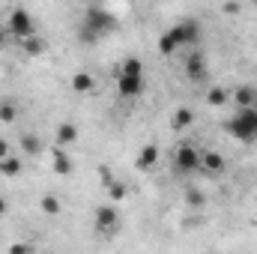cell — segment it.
<instances>
[{
	"mask_svg": "<svg viewBox=\"0 0 257 254\" xmlns=\"http://www.w3.org/2000/svg\"><path fill=\"white\" fill-rule=\"evenodd\" d=\"M197 42H200V24H197V21H180V24H174L171 30L162 33V39H159V54H162V57H171L177 48H192Z\"/></svg>",
	"mask_w": 257,
	"mask_h": 254,
	"instance_id": "1",
	"label": "cell"
},
{
	"mask_svg": "<svg viewBox=\"0 0 257 254\" xmlns=\"http://www.w3.org/2000/svg\"><path fill=\"white\" fill-rule=\"evenodd\" d=\"M227 135H233L242 144H257V108H242L227 120Z\"/></svg>",
	"mask_w": 257,
	"mask_h": 254,
	"instance_id": "2",
	"label": "cell"
},
{
	"mask_svg": "<svg viewBox=\"0 0 257 254\" xmlns=\"http://www.w3.org/2000/svg\"><path fill=\"white\" fill-rule=\"evenodd\" d=\"M6 24H9V36H15V39H30V36H36V21H33V15L27 12V9H12L9 12V18H6Z\"/></svg>",
	"mask_w": 257,
	"mask_h": 254,
	"instance_id": "3",
	"label": "cell"
},
{
	"mask_svg": "<svg viewBox=\"0 0 257 254\" xmlns=\"http://www.w3.org/2000/svg\"><path fill=\"white\" fill-rule=\"evenodd\" d=\"M81 24H87L90 30H96L99 36H105L108 30H114L117 18H114L105 6H87V12H84V21H81Z\"/></svg>",
	"mask_w": 257,
	"mask_h": 254,
	"instance_id": "4",
	"label": "cell"
},
{
	"mask_svg": "<svg viewBox=\"0 0 257 254\" xmlns=\"http://www.w3.org/2000/svg\"><path fill=\"white\" fill-rule=\"evenodd\" d=\"M174 171L177 174H194V171H200V153L194 150L192 144H180L174 150Z\"/></svg>",
	"mask_w": 257,
	"mask_h": 254,
	"instance_id": "5",
	"label": "cell"
},
{
	"mask_svg": "<svg viewBox=\"0 0 257 254\" xmlns=\"http://www.w3.org/2000/svg\"><path fill=\"white\" fill-rule=\"evenodd\" d=\"M144 78H135V75H120L117 72V93L123 96V99H138L141 93H144Z\"/></svg>",
	"mask_w": 257,
	"mask_h": 254,
	"instance_id": "6",
	"label": "cell"
},
{
	"mask_svg": "<svg viewBox=\"0 0 257 254\" xmlns=\"http://www.w3.org/2000/svg\"><path fill=\"white\" fill-rule=\"evenodd\" d=\"M186 75H189V81H192V84L206 81L209 69H206V57H203L200 51H192V54H189V60H186Z\"/></svg>",
	"mask_w": 257,
	"mask_h": 254,
	"instance_id": "7",
	"label": "cell"
},
{
	"mask_svg": "<svg viewBox=\"0 0 257 254\" xmlns=\"http://www.w3.org/2000/svg\"><path fill=\"white\" fill-rule=\"evenodd\" d=\"M117 221H120V212L114 206H99L96 209V230L99 233H111L117 227Z\"/></svg>",
	"mask_w": 257,
	"mask_h": 254,
	"instance_id": "8",
	"label": "cell"
},
{
	"mask_svg": "<svg viewBox=\"0 0 257 254\" xmlns=\"http://www.w3.org/2000/svg\"><path fill=\"white\" fill-rule=\"evenodd\" d=\"M200 168H203L206 174H221V171L227 168V162H224V156H221V153L206 150V153H200Z\"/></svg>",
	"mask_w": 257,
	"mask_h": 254,
	"instance_id": "9",
	"label": "cell"
},
{
	"mask_svg": "<svg viewBox=\"0 0 257 254\" xmlns=\"http://www.w3.org/2000/svg\"><path fill=\"white\" fill-rule=\"evenodd\" d=\"M156 162H159V147L156 144H144L141 147V153H138V171H150V168H156Z\"/></svg>",
	"mask_w": 257,
	"mask_h": 254,
	"instance_id": "10",
	"label": "cell"
},
{
	"mask_svg": "<svg viewBox=\"0 0 257 254\" xmlns=\"http://www.w3.org/2000/svg\"><path fill=\"white\" fill-rule=\"evenodd\" d=\"M230 99L236 102V108H239V111H242V108H254L257 90H254V87H245V84H242V87H236V90L230 93Z\"/></svg>",
	"mask_w": 257,
	"mask_h": 254,
	"instance_id": "11",
	"label": "cell"
},
{
	"mask_svg": "<svg viewBox=\"0 0 257 254\" xmlns=\"http://www.w3.org/2000/svg\"><path fill=\"white\" fill-rule=\"evenodd\" d=\"M78 135H81L78 126H75V123H69V120H63V123L57 126V147H60V150L72 147V144L78 141Z\"/></svg>",
	"mask_w": 257,
	"mask_h": 254,
	"instance_id": "12",
	"label": "cell"
},
{
	"mask_svg": "<svg viewBox=\"0 0 257 254\" xmlns=\"http://www.w3.org/2000/svg\"><path fill=\"white\" fill-rule=\"evenodd\" d=\"M72 90L81 93V96H87V93L96 90V78H93L90 72H75V75H72Z\"/></svg>",
	"mask_w": 257,
	"mask_h": 254,
	"instance_id": "13",
	"label": "cell"
},
{
	"mask_svg": "<svg viewBox=\"0 0 257 254\" xmlns=\"http://www.w3.org/2000/svg\"><path fill=\"white\" fill-rule=\"evenodd\" d=\"M51 165H54V171H57L60 177H69V174H72V159H69V153H66V150H60V147H54Z\"/></svg>",
	"mask_w": 257,
	"mask_h": 254,
	"instance_id": "14",
	"label": "cell"
},
{
	"mask_svg": "<svg viewBox=\"0 0 257 254\" xmlns=\"http://www.w3.org/2000/svg\"><path fill=\"white\" fill-rule=\"evenodd\" d=\"M192 123H194V111H192V108H177V111H174V117H171L174 132H183V129H189Z\"/></svg>",
	"mask_w": 257,
	"mask_h": 254,
	"instance_id": "15",
	"label": "cell"
},
{
	"mask_svg": "<svg viewBox=\"0 0 257 254\" xmlns=\"http://www.w3.org/2000/svg\"><path fill=\"white\" fill-rule=\"evenodd\" d=\"M227 99H230V93L224 87H209L206 90V105H212V108H221Z\"/></svg>",
	"mask_w": 257,
	"mask_h": 254,
	"instance_id": "16",
	"label": "cell"
},
{
	"mask_svg": "<svg viewBox=\"0 0 257 254\" xmlns=\"http://www.w3.org/2000/svg\"><path fill=\"white\" fill-rule=\"evenodd\" d=\"M21 150H24L27 156H39V153H42V141H39L36 135H21Z\"/></svg>",
	"mask_w": 257,
	"mask_h": 254,
	"instance_id": "17",
	"label": "cell"
},
{
	"mask_svg": "<svg viewBox=\"0 0 257 254\" xmlns=\"http://www.w3.org/2000/svg\"><path fill=\"white\" fill-rule=\"evenodd\" d=\"M0 174H3V177H18V174H21V159H18V156L3 159V162H0Z\"/></svg>",
	"mask_w": 257,
	"mask_h": 254,
	"instance_id": "18",
	"label": "cell"
},
{
	"mask_svg": "<svg viewBox=\"0 0 257 254\" xmlns=\"http://www.w3.org/2000/svg\"><path fill=\"white\" fill-rule=\"evenodd\" d=\"M120 75H135V78H144V63L138 57H126L120 66Z\"/></svg>",
	"mask_w": 257,
	"mask_h": 254,
	"instance_id": "19",
	"label": "cell"
},
{
	"mask_svg": "<svg viewBox=\"0 0 257 254\" xmlns=\"http://www.w3.org/2000/svg\"><path fill=\"white\" fill-rule=\"evenodd\" d=\"M42 212H45V215H60V212H63V203H60V197H54V194H45V197H42Z\"/></svg>",
	"mask_w": 257,
	"mask_h": 254,
	"instance_id": "20",
	"label": "cell"
},
{
	"mask_svg": "<svg viewBox=\"0 0 257 254\" xmlns=\"http://www.w3.org/2000/svg\"><path fill=\"white\" fill-rule=\"evenodd\" d=\"M21 48H24V54L36 57V54H42V51H45V42H42L39 36H30V39H24V42H21Z\"/></svg>",
	"mask_w": 257,
	"mask_h": 254,
	"instance_id": "21",
	"label": "cell"
},
{
	"mask_svg": "<svg viewBox=\"0 0 257 254\" xmlns=\"http://www.w3.org/2000/svg\"><path fill=\"white\" fill-rule=\"evenodd\" d=\"M18 120V105L15 102H0V123H15Z\"/></svg>",
	"mask_w": 257,
	"mask_h": 254,
	"instance_id": "22",
	"label": "cell"
},
{
	"mask_svg": "<svg viewBox=\"0 0 257 254\" xmlns=\"http://www.w3.org/2000/svg\"><path fill=\"white\" fill-rule=\"evenodd\" d=\"M99 39H102V36H99L96 30H90L87 24H81V27H78V42H84V45H90V42H99Z\"/></svg>",
	"mask_w": 257,
	"mask_h": 254,
	"instance_id": "23",
	"label": "cell"
},
{
	"mask_svg": "<svg viewBox=\"0 0 257 254\" xmlns=\"http://www.w3.org/2000/svg\"><path fill=\"white\" fill-rule=\"evenodd\" d=\"M186 200H189V206H192V209H203V203H206V197H203L197 189L186 191Z\"/></svg>",
	"mask_w": 257,
	"mask_h": 254,
	"instance_id": "24",
	"label": "cell"
},
{
	"mask_svg": "<svg viewBox=\"0 0 257 254\" xmlns=\"http://www.w3.org/2000/svg\"><path fill=\"white\" fill-rule=\"evenodd\" d=\"M99 180H102V186H105V191H108V189H111V186H114V183H117L108 165H102V168H99Z\"/></svg>",
	"mask_w": 257,
	"mask_h": 254,
	"instance_id": "25",
	"label": "cell"
},
{
	"mask_svg": "<svg viewBox=\"0 0 257 254\" xmlns=\"http://www.w3.org/2000/svg\"><path fill=\"white\" fill-rule=\"evenodd\" d=\"M108 194H111V197H114V200H123V197H126V194H128L126 183H120V180H117V183H114V186H111V189H108Z\"/></svg>",
	"mask_w": 257,
	"mask_h": 254,
	"instance_id": "26",
	"label": "cell"
},
{
	"mask_svg": "<svg viewBox=\"0 0 257 254\" xmlns=\"http://www.w3.org/2000/svg\"><path fill=\"white\" fill-rule=\"evenodd\" d=\"M36 248L33 245H27V242H12L9 245V254H33Z\"/></svg>",
	"mask_w": 257,
	"mask_h": 254,
	"instance_id": "27",
	"label": "cell"
},
{
	"mask_svg": "<svg viewBox=\"0 0 257 254\" xmlns=\"http://www.w3.org/2000/svg\"><path fill=\"white\" fill-rule=\"evenodd\" d=\"M9 156H12V153H9V141H6V138H0V162H3V159H9Z\"/></svg>",
	"mask_w": 257,
	"mask_h": 254,
	"instance_id": "28",
	"label": "cell"
},
{
	"mask_svg": "<svg viewBox=\"0 0 257 254\" xmlns=\"http://www.w3.org/2000/svg\"><path fill=\"white\" fill-rule=\"evenodd\" d=\"M221 9H224V12H227V15H236V12H239V3H224V6H221Z\"/></svg>",
	"mask_w": 257,
	"mask_h": 254,
	"instance_id": "29",
	"label": "cell"
},
{
	"mask_svg": "<svg viewBox=\"0 0 257 254\" xmlns=\"http://www.w3.org/2000/svg\"><path fill=\"white\" fill-rule=\"evenodd\" d=\"M9 212V200L6 197H0V215H6Z\"/></svg>",
	"mask_w": 257,
	"mask_h": 254,
	"instance_id": "30",
	"label": "cell"
},
{
	"mask_svg": "<svg viewBox=\"0 0 257 254\" xmlns=\"http://www.w3.org/2000/svg\"><path fill=\"white\" fill-rule=\"evenodd\" d=\"M6 45V30H0V48Z\"/></svg>",
	"mask_w": 257,
	"mask_h": 254,
	"instance_id": "31",
	"label": "cell"
}]
</instances>
